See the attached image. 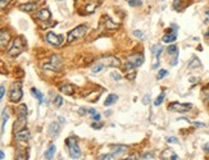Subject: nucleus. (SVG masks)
Here are the masks:
<instances>
[{
  "label": "nucleus",
  "instance_id": "obj_23",
  "mask_svg": "<svg viewBox=\"0 0 209 160\" xmlns=\"http://www.w3.org/2000/svg\"><path fill=\"white\" fill-rule=\"evenodd\" d=\"M2 132H4V130H5V124H7V122H8V119H9V115H8V113H7V110H3V114H2Z\"/></svg>",
  "mask_w": 209,
  "mask_h": 160
},
{
  "label": "nucleus",
  "instance_id": "obj_9",
  "mask_svg": "<svg viewBox=\"0 0 209 160\" xmlns=\"http://www.w3.org/2000/svg\"><path fill=\"white\" fill-rule=\"evenodd\" d=\"M127 60L130 61V63H132L135 67H140L141 64L144 63V55L143 54H131L130 57H127Z\"/></svg>",
  "mask_w": 209,
  "mask_h": 160
},
{
  "label": "nucleus",
  "instance_id": "obj_34",
  "mask_svg": "<svg viewBox=\"0 0 209 160\" xmlns=\"http://www.w3.org/2000/svg\"><path fill=\"white\" fill-rule=\"evenodd\" d=\"M167 75H168V71L161 69V71H159V73H158V76H157V79H162V78H164Z\"/></svg>",
  "mask_w": 209,
  "mask_h": 160
},
{
  "label": "nucleus",
  "instance_id": "obj_20",
  "mask_svg": "<svg viewBox=\"0 0 209 160\" xmlns=\"http://www.w3.org/2000/svg\"><path fill=\"white\" fill-rule=\"evenodd\" d=\"M163 51V46L162 45H154L151 47V53H153V55L157 58V60L159 59V55H161V53Z\"/></svg>",
  "mask_w": 209,
  "mask_h": 160
},
{
  "label": "nucleus",
  "instance_id": "obj_24",
  "mask_svg": "<svg viewBox=\"0 0 209 160\" xmlns=\"http://www.w3.org/2000/svg\"><path fill=\"white\" fill-rule=\"evenodd\" d=\"M189 67H190V68H191V69H195V68H200V67H201V63H200V60H199L198 58H193V60L190 61Z\"/></svg>",
  "mask_w": 209,
  "mask_h": 160
},
{
  "label": "nucleus",
  "instance_id": "obj_28",
  "mask_svg": "<svg viewBox=\"0 0 209 160\" xmlns=\"http://www.w3.org/2000/svg\"><path fill=\"white\" fill-rule=\"evenodd\" d=\"M167 53H168L169 55H176V54H178V49H177L176 45H171V46H168V49H167Z\"/></svg>",
  "mask_w": 209,
  "mask_h": 160
},
{
  "label": "nucleus",
  "instance_id": "obj_45",
  "mask_svg": "<svg viewBox=\"0 0 209 160\" xmlns=\"http://www.w3.org/2000/svg\"><path fill=\"white\" fill-rule=\"evenodd\" d=\"M193 124H194V126H196V127H198V128H201V127H205V124H204V123H200V122H194V123H193Z\"/></svg>",
  "mask_w": 209,
  "mask_h": 160
},
{
  "label": "nucleus",
  "instance_id": "obj_19",
  "mask_svg": "<svg viewBox=\"0 0 209 160\" xmlns=\"http://www.w3.org/2000/svg\"><path fill=\"white\" fill-rule=\"evenodd\" d=\"M177 40L176 33H171V35H164L162 37V41L165 42V44H169V42H175Z\"/></svg>",
  "mask_w": 209,
  "mask_h": 160
},
{
  "label": "nucleus",
  "instance_id": "obj_46",
  "mask_svg": "<svg viewBox=\"0 0 209 160\" xmlns=\"http://www.w3.org/2000/svg\"><path fill=\"white\" fill-rule=\"evenodd\" d=\"M203 150H204L205 152H209V144H205L204 146H203Z\"/></svg>",
  "mask_w": 209,
  "mask_h": 160
},
{
  "label": "nucleus",
  "instance_id": "obj_5",
  "mask_svg": "<svg viewBox=\"0 0 209 160\" xmlns=\"http://www.w3.org/2000/svg\"><path fill=\"white\" fill-rule=\"evenodd\" d=\"M23 96V92H22V85L21 82H17L12 86V90H10V95H9V99L10 101L13 103H18Z\"/></svg>",
  "mask_w": 209,
  "mask_h": 160
},
{
  "label": "nucleus",
  "instance_id": "obj_43",
  "mask_svg": "<svg viewBox=\"0 0 209 160\" xmlns=\"http://www.w3.org/2000/svg\"><path fill=\"white\" fill-rule=\"evenodd\" d=\"M100 118H101V115H100L99 113H95V114H93V120H95V122H99V120H100Z\"/></svg>",
  "mask_w": 209,
  "mask_h": 160
},
{
  "label": "nucleus",
  "instance_id": "obj_21",
  "mask_svg": "<svg viewBox=\"0 0 209 160\" xmlns=\"http://www.w3.org/2000/svg\"><path fill=\"white\" fill-rule=\"evenodd\" d=\"M54 152H55V145H50L48 147V150L45 151V154H44V156H45V159H53V155H54Z\"/></svg>",
  "mask_w": 209,
  "mask_h": 160
},
{
  "label": "nucleus",
  "instance_id": "obj_39",
  "mask_svg": "<svg viewBox=\"0 0 209 160\" xmlns=\"http://www.w3.org/2000/svg\"><path fill=\"white\" fill-rule=\"evenodd\" d=\"M165 140H167L168 144H178V140L176 137H167Z\"/></svg>",
  "mask_w": 209,
  "mask_h": 160
},
{
  "label": "nucleus",
  "instance_id": "obj_38",
  "mask_svg": "<svg viewBox=\"0 0 209 160\" xmlns=\"http://www.w3.org/2000/svg\"><path fill=\"white\" fill-rule=\"evenodd\" d=\"M110 76H112V78L115 79V81H119V79H122V76L118 75V73H115V72H112V73H110Z\"/></svg>",
  "mask_w": 209,
  "mask_h": 160
},
{
  "label": "nucleus",
  "instance_id": "obj_27",
  "mask_svg": "<svg viewBox=\"0 0 209 160\" xmlns=\"http://www.w3.org/2000/svg\"><path fill=\"white\" fill-rule=\"evenodd\" d=\"M95 9H96V4H94V3L87 4V5H86V8H85L86 13H94Z\"/></svg>",
  "mask_w": 209,
  "mask_h": 160
},
{
  "label": "nucleus",
  "instance_id": "obj_47",
  "mask_svg": "<svg viewBox=\"0 0 209 160\" xmlns=\"http://www.w3.org/2000/svg\"><path fill=\"white\" fill-rule=\"evenodd\" d=\"M87 113H89V114H91V115H93V114H95V113H96V110H95V109H93V108H91V109H87Z\"/></svg>",
  "mask_w": 209,
  "mask_h": 160
},
{
  "label": "nucleus",
  "instance_id": "obj_41",
  "mask_svg": "<svg viewBox=\"0 0 209 160\" xmlns=\"http://www.w3.org/2000/svg\"><path fill=\"white\" fill-rule=\"evenodd\" d=\"M4 95H5V87H4V86H0V101L3 100Z\"/></svg>",
  "mask_w": 209,
  "mask_h": 160
},
{
  "label": "nucleus",
  "instance_id": "obj_30",
  "mask_svg": "<svg viewBox=\"0 0 209 160\" xmlns=\"http://www.w3.org/2000/svg\"><path fill=\"white\" fill-rule=\"evenodd\" d=\"M54 105L55 106H62V104H63V97L62 96H55V99H54Z\"/></svg>",
  "mask_w": 209,
  "mask_h": 160
},
{
  "label": "nucleus",
  "instance_id": "obj_48",
  "mask_svg": "<svg viewBox=\"0 0 209 160\" xmlns=\"http://www.w3.org/2000/svg\"><path fill=\"white\" fill-rule=\"evenodd\" d=\"M126 159H128V160H136L137 158H136V155H130V156L126 158Z\"/></svg>",
  "mask_w": 209,
  "mask_h": 160
},
{
  "label": "nucleus",
  "instance_id": "obj_13",
  "mask_svg": "<svg viewBox=\"0 0 209 160\" xmlns=\"http://www.w3.org/2000/svg\"><path fill=\"white\" fill-rule=\"evenodd\" d=\"M16 138H17L18 141H23V142H26V141L30 140V132L23 128V130L16 132Z\"/></svg>",
  "mask_w": 209,
  "mask_h": 160
},
{
  "label": "nucleus",
  "instance_id": "obj_2",
  "mask_svg": "<svg viewBox=\"0 0 209 160\" xmlns=\"http://www.w3.org/2000/svg\"><path fill=\"white\" fill-rule=\"evenodd\" d=\"M87 30H89V26L86 23L85 24H80V26H77L76 28H73L71 32L68 33V36H67V42L71 44V42L83 37V36L86 35V32H87Z\"/></svg>",
  "mask_w": 209,
  "mask_h": 160
},
{
  "label": "nucleus",
  "instance_id": "obj_37",
  "mask_svg": "<svg viewBox=\"0 0 209 160\" xmlns=\"http://www.w3.org/2000/svg\"><path fill=\"white\" fill-rule=\"evenodd\" d=\"M154 158V155H153L151 152H145V154H143V155H141V159H153Z\"/></svg>",
  "mask_w": 209,
  "mask_h": 160
},
{
  "label": "nucleus",
  "instance_id": "obj_18",
  "mask_svg": "<svg viewBox=\"0 0 209 160\" xmlns=\"http://www.w3.org/2000/svg\"><path fill=\"white\" fill-rule=\"evenodd\" d=\"M104 21H105V27L107 28H109V30H117L119 26L117 23H114L110 18H108V17H104Z\"/></svg>",
  "mask_w": 209,
  "mask_h": 160
},
{
  "label": "nucleus",
  "instance_id": "obj_40",
  "mask_svg": "<svg viewBox=\"0 0 209 160\" xmlns=\"http://www.w3.org/2000/svg\"><path fill=\"white\" fill-rule=\"evenodd\" d=\"M149 103H150V95H145L144 99H143V104L144 105H147Z\"/></svg>",
  "mask_w": 209,
  "mask_h": 160
},
{
  "label": "nucleus",
  "instance_id": "obj_4",
  "mask_svg": "<svg viewBox=\"0 0 209 160\" xmlns=\"http://www.w3.org/2000/svg\"><path fill=\"white\" fill-rule=\"evenodd\" d=\"M66 144L68 146V151H69V155L72 159H78L81 156V150H80L77 140L75 137H68L66 141Z\"/></svg>",
  "mask_w": 209,
  "mask_h": 160
},
{
  "label": "nucleus",
  "instance_id": "obj_33",
  "mask_svg": "<svg viewBox=\"0 0 209 160\" xmlns=\"http://www.w3.org/2000/svg\"><path fill=\"white\" fill-rule=\"evenodd\" d=\"M10 2H12V0H0V10H3V9L7 8Z\"/></svg>",
  "mask_w": 209,
  "mask_h": 160
},
{
  "label": "nucleus",
  "instance_id": "obj_12",
  "mask_svg": "<svg viewBox=\"0 0 209 160\" xmlns=\"http://www.w3.org/2000/svg\"><path fill=\"white\" fill-rule=\"evenodd\" d=\"M48 133H49V136H50L51 138L58 137V134L60 133V124L58 122H53L50 124V127H49Z\"/></svg>",
  "mask_w": 209,
  "mask_h": 160
},
{
  "label": "nucleus",
  "instance_id": "obj_26",
  "mask_svg": "<svg viewBox=\"0 0 209 160\" xmlns=\"http://www.w3.org/2000/svg\"><path fill=\"white\" fill-rule=\"evenodd\" d=\"M164 97H165V92L163 91V92H161V95L157 97V100L154 101V105H155V106H159V105H161V104L164 101Z\"/></svg>",
  "mask_w": 209,
  "mask_h": 160
},
{
  "label": "nucleus",
  "instance_id": "obj_35",
  "mask_svg": "<svg viewBox=\"0 0 209 160\" xmlns=\"http://www.w3.org/2000/svg\"><path fill=\"white\" fill-rule=\"evenodd\" d=\"M114 156H113V154L110 152V154H104V155H100L99 156V159L100 160H109V159H113Z\"/></svg>",
  "mask_w": 209,
  "mask_h": 160
},
{
  "label": "nucleus",
  "instance_id": "obj_51",
  "mask_svg": "<svg viewBox=\"0 0 209 160\" xmlns=\"http://www.w3.org/2000/svg\"><path fill=\"white\" fill-rule=\"evenodd\" d=\"M207 22H209V12H208V19H207Z\"/></svg>",
  "mask_w": 209,
  "mask_h": 160
},
{
  "label": "nucleus",
  "instance_id": "obj_11",
  "mask_svg": "<svg viewBox=\"0 0 209 160\" xmlns=\"http://www.w3.org/2000/svg\"><path fill=\"white\" fill-rule=\"evenodd\" d=\"M128 150V146L126 145H113L110 146V151H112L113 156H121Z\"/></svg>",
  "mask_w": 209,
  "mask_h": 160
},
{
  "label": "nucleus",
  "instance_id": "obj_52",
  "mask_svg": "<svg viewBox=\"0 0 209 160\" xmlns=\"http://www.w3.org/2000/svg\"><path fill=\"white\" fill-rule=\"evenodd\" d=\"M205 36H208V37H209V31H208V32L205 33Z\"/></svg>",
  "mask_w": 209,
  "mask_h": 160
},
{
  "label": "nucleus",
  "instance_id": "obj_32",
  "mask_svg": "<svg viewBox=\"0 0 209 160\" xmlns=\"http://www.w3.org/2000/svg\"><path fill=\"white\" fill-rule=\"evenodd\" d=\"M133 35H135V37H137V39H140V40H144V39H145V36H144V32H143V31L136 30V31H133Z\"/></svg>",
  "mask_w": 209,
  "mask_h": 160
},
{
  "label": "nucleus",
  "instance_id": "obj_25",
  "mask_svg": "<svg viewBox=\"0 0 209 160\" xmlns=\"http://www.w3.org/2000/svg\"><path fill=\"white\" fill-rule=\"evenodd\" d=\"M104 69V64L101 63V61H97V63L91 68V72L93 73H99V72H101Z\"/></svg>",
  "mask_w": 209,
  "mask_h": 160
},
{
  "label": "nucleus",
  "instance_id": "obj_15",
  "mask_svg": "<svg viewBox=\"0 0 209 160\" xmlns=\"http://www.w3.org/2000/svg\"><path fill=\"white\" fill-rule=\"evenodd\" d=\"M36 18L40 21H49L50 19V12L48 9H41L37 12V14H36Z\"/></svg>",
  "mask_w": 209,
  "mask_h": 160
},
{
  "label": "nucleus",
  "instance_id": "obj_8",
  "mask_svg": "<svg viewBox=\"0 0 209 160\" xmlns=\"http://www.w3.org/2000/svg\"><path fill=\"white\" fill-rule=\"evenodd\" d=\"M46 41L53 46H60L63 42V36L62 35H57L54 32H48L46 33Z\"/></svg>",
  "mask_w": 209,
  "mask_h": 160
},
{
  "label": "nucleus",
  "instance_id": "obj_3",
  "mask_svg": "<svg viewBox=\"0 0 209 160\" xmlns=\"http://www.w3.org/2000/svg\"><path fill=\"white\" fill-rule=\"evenodd\" d=\"M62 64H63L62 58H60L58 54H54V55H51V57H50V59H49L48 63L44 64V69L58 72V71H60V68H62Z\"/></svg>",
  "mask_w": 209,
  "mask_h": 160
},
{
  "label": "nucleus",
  "instance_id": "obj_1",
  "mask_svg": "<svg viewBox=\"0 0 209 160\" xmlns=\"http://www.w3.org/2000/svg\"><path fill=\"white\" fill-rule=\"evenodd\" d=\"M24 47H26V42H24L23 37H21V36H18V37H16L13 40V42H12L10 47L8 49V55L12 58H16L18 57L19 54L23 53Z\"/></svg>",
  "mask_w": 209,
  "mask_h": 160
},
{
  "label": "nucleus",
  "instance_id": "obj_53",
  "mask_svg": "<svg viewBox=\"0 0 209 160\" xmlns=\"http://www.w3.org/2000/svg\"><path fill=\"white\" fill-rule=\"evenodd\" d=\"M75 2H77V0H75Z\"/></svg>",
  "mask_w": 209,
  "mask_h": 160
},
{
  "label": "nucleus",
  "instance_id": "obj_6",
  "mask_svg": "<svg viewBox=\"0 0 209 160\" xmlns=\"http://www.w3.org/2000/svg\"><path fill=\"white\" fill-rule=\"evenodd\" d=\"M191 109H193V104H190V103H186V104L171 103L168 105V110H171V112H178V113H185Z\"/></svg>",
  "mask_w": 209,
  "mask_h": 160
},
{
  "label": "nucleus",
  "instance_id": "obj_22",
  "mask_svg": "<svg viewBox=\"0 0 209 160\" xmlns=\"http://www.w3.org/2000/svg\"><path fill=\"white\" fill-rule=\"evenodd\" d=\"M31 92L34 94V96L36 97V99L39 100V103H40V104H42V103H44V95H42V94H41V92H40L37 89H35V87H34V89H31Z\"/></svg>",
  "mask_w": 209,
  "mask_h": 160
},
{
  "label": "nucleus",
  "instance_id": "obj_7",
  "mask_svg": "<svg viewBox=\"0 0 209 160\" xmlns=\"http://www.w3.org/2000/svg\"><path fill=\"white\" fill-rule=\"evenodd\" d=\"M99 61L104 64V67H119L121 65V60L114 57V55H104L99 59Z\"/></svg>",
  "mask_w": 209,
  "mask_h": 160
},
{
  "label": "nucleus",
  "instance_id": "obj_44",
  "mask_svg": "<svg viewBox=\"0 0 209 160\" xmlns=\"http://www.w3.org/2000/svg\"><path fill=\"white\" fill-rule=\"evenodd\" d=\"M86 113H87V109H85V108H80V110H78V114H80V115L82 117V115H85Z\"/></svg>",
  "mask_w": 209,
  "mask_h": 160
},
{
  "label": "nucleus",
  "instance_id": "obj_29",
  "mask_svg": "<svg viewBox=\"0 0 209 160\" xmlns=\"http://www.w3.org/2000/svg\"><path fill=\"white\" fill-rule=\"evenodd\" d=\"M182 2L181 0H173V9L177 10V12H180L182 9Z\"/></svg>",
  "mask_w": 209,
  "mask_h": 160
},
{
  "label": "nucleus",
  "instance_id": "obj_14",
  "mask_svg": "<svg viewBox=\"0 0 209 160\" xmlns=\"http://www.w3.org/2000/svg\"><path fill=\"white\" fill-rule=\"evenodd\" d=\"M39 7V4L36 3H26V4H22L19 5V10H23V12H34Z\"/></svg>",
  "mask_w": 209,
  "mask_h": 160
},
{
  "label": "nucleus",
  "instance_id": "obj_42",
  "mask_svg": "<svg viewBox=\"0 0 209 160\" xmlns=\"http://www.w3.org/2000/svg\"><path fill=\"white\" fill-rule=\"evenodd\" d=\"M91 127H93L94 130H100V128L103 127V124H101V123H93V124H91Z\"/></svg>",
  "mask_w": 209,
  "mask_h": 160
},
{
  "label": "nucleus",
  "instance_id": "obj_36",
  "mask_svg": "<svg viewBox=\"0 0 209 160\" xmlns=\"http://www.w3.org/2000/svg\"><path fill=\"white\" fill-rule=\"evenodd\" d=\"M203 95H204V97L207 99V101H209V85L207 86V87L203 89Z\"/></svg>",
  "mask_w": 209,
  "mask_h": 160
},
{
  "label": "nucleus",
  "instance_id": "obj_16",
  "mask_svg": "<svg viewBox=\"0 0 209 160\" xmlns=\"http://www.w3.org/2000/svg\"><path fill=\"white\" fill-rule=\"evenodd\" d=\"M60 91H62L63 94L68 95V96H72L73 94H75V89H73V86L72 85H68V83L60 86Z\"/></svg>",
  "mask_w": 209,
  "mask_h": 160
},
{
  "label": "nucleus",
  "instance_id": "obj_17",
  "mask_svg": "<svg viewBox=\"0 0 209 160\" xmlns=\"http://www.w3.org/2000/svg\"><path fill=\"white\" fill-rule=\"evenodd\" d=\"M117 100H118V95H115V94H110L105 101H104V106H110V105H113L114 103H117Z\"/></svg>",
  "mask_w": 209,
  "mask_h": 160
},
{
  "label": "nucleus",
  "instance_id": "obj_50",
  "mask_svg": "<svg viewBox=\"0 0 209 160\" xmlns=\"http://www.w3.org/2000/svg\"><path fill=\"white\" fill-rule=\"evenodd\" d=\"M110 114H112V112H110V110H109V112H108V110L105 112V115H110Z\"/></svg>",
  "mask_w": 209,
  "mask_h": 160
},
{
  "label": "nucleus",
  "instance_id": "obj_10",
  "mask_svg": "<svg viewBox=\"0 0 209 160\" xmlns=\"http://www.w3.org/2000/svg\"><path fill=\"white\" fill-rule=\"evenodd\" d=\"M10 41V33L7 30H0V50L4 49Z\"/></svg>",
  "mask_w": 209,
  "mask_h": 160
},
{
  "label": "nucleus",
  "instance_id": "obj_31",
  "mask_svg": "<svg viewBox=\"0 0 209 160\" xmlns=\"http://www.w3.org/2000/svg\"><path fill=\"white\" fill-rule=\"evenodd\" d=\"M128 4H130V7H139L143 4V0H128Z\"/></svg>",
  "mask_w": 209,
  "mask_h": 160
},
{
  "label": "nucleus",
  "instance_id": "obj_49",
  "mask_svg": "<svg viewBox=\"0 0 209 160\" xmlns=\"http://www.w3.org/2000/svg\"><path fill=\"white\" fill-rule=\"evenodd\" d=\"M4 156H5V155H4V152H3L2 150H0V160H2V159H4Z\"/></svg>",
  "mask_w": 209,
  "mask_h": 160
}]
</instances>
